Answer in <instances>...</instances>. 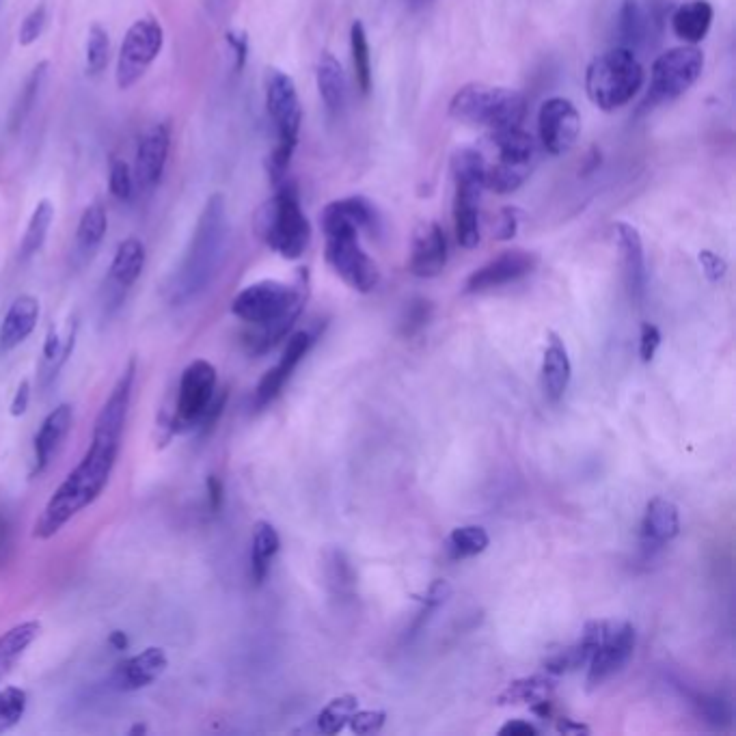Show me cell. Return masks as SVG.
<instances>
[{"label": "cell", "instance_id": "cell-61", "mask_svg": "<svg viewBox=\"0 0 736 736\" xmlns=\"http://www.w3.org/2000/svg\"><path fill=\"white\" fill-rule=\"evenodd\" d=\"M147 732V726H143V724H136L132 730H130V734H145Z\"/></svg>", "mask_w": 736, "mask_h": 736}, {"label": "cell", "instance_id": "cell-60", "mask_svg": "<svg viewBox=\"0 0 736 736\" xmlns=\"http://www.w3.org/2000/svg\"><path fill=\"white\" fill-rule=\"evenodd\" d=\"M404 5H406V9H408V11L419 13V11H424V9L432 7V5H434V0H404Z\"/></svg>", "mask_w": 736, "mask_h": 736}, {"label": "cell", "instance_id": "cell-4", "mask_svg": "<svg viewBox=\"0 0 736 736\" xmlns=\"http://www.w3.org/2000/svg\"><path fill=\"white\" fill-rule=\"evenodd\" d=\"M255 231L275 253L285 260H298L311 240L309 218L301 206L298 190L290 182H281L277 193L257 210Z\"/></svg>", "mask_w": 736, "mask_h": 736}, {"label": "cell", "instance_id": "cell-1", "mask_svg": "<svg viewBox=\"0 0 736 736\" xmlns=\"http://www.w3.org/2000/svg\"><path fill=\"white\" fill-rule=\"evenodd\" d=\"M121 452V436L93 430L91 445L76 469L54 490L46 508L33 527L35 540H50L70 523L78 512L89 508L111 480Z\"/></svg>", "mask_w": 736, "mask_h": 736}, {"label": "cell", "instance_id": "cell-18", "mask_svg": "<svg viewBox=\"0 0 736 736\" xmlns=\"http://www.w3.org/2000/svg\"><path fill=\"white\" fill-rule=\"evenodd\" d=\"M167 667V652L162 648L149 646L143 652L134 654V657L117 663L113 672V685L119 691H139L154 685L167 672Z\"/></svg>", "mask_w": 736, "mask_h": 736}, {"label": "cell", "instance_id": "cell-38", "mask_svg": "<svg viewBox=\"0 0 736 736\" xmlns=\"http://www.w3.org/2000/svg\"><path fill=\"white\" fill-rule=\"evenodd\" d=\"M350 52H352V67L354 80L363 95L372 89V57H370V42H367V33L363 22H354L350 29Z\"/></svg>", "mask_w": 736, "mask_h": 736}, {"label": "cell", "instance_id": "cell-28", "mask_svg": "<svg viewBox=\"0 0 736 736\" xmlns=\"http://www.w3.org/2000/svg\"><path fill=\"white\" fill-rule=\"evenodd\" d=\"M316 78H318V91L320 98L324 102L326 113L339 117L344 113L346 106V76L342 65L333 57L331 52H322V57L318 61V70H316Z\"/></svg>", "mask_w": 736, "mask_h": 736}, {"label": "cell", "instance_id": "cell-49", "mask_svg": "<svg viewBox=\"0 0 736 736\" xmlns=\"http://www.w3.org/2000/svg\"><path fill=\"white\" fill-rule=\"evenodd\" d=\"M331 557H333V560H331V570H333L331 583L337 585L339 594L352 592V588H354V575H352V568L346 562V555L342 551H333Z\"/></svg>", "mask_w": 736, "mask_h": 736}, {"label": "cell", "instance_id": "cell-22", "mask_svg": "<svg viewBox=\"0 0 736 736\" xmlns=\"http://www.w3.org/2000/svg\"><path fill=\"white\" fill-rule=\"evenodd\" d=\"M454 195V229L462 249H475L480 244V195L482 186L456 182Z\"/></svg>", "mask_w": 736, "mask_h": 736}, {"label": "cell", "instance_id": "cell-44", "mask_svg": "<svg viewBox=\"0 0 736 736\" xmlns=\"http://www.w3.org/2000/svg\"><path fill=\"white\" fill-rule=\"evenodd\" d=\"M46 24H48V7L46 3H39L37 7H33L29 13H26V18L20 24V31H18L20 46H33L37 39L44 35Z\"/></svg>", "mask_w": 736, "mask_h": 736}, {"label": "cell", "instance_id": "cell-54", "mask_svg": "<svg viewBox=\"0 0 736 736\" xmlns=\"http://www.w3.org/2000/svg\"><path fill=\"white\" fill-rule=\"evenodd\" d=\"M516 227H519V214H516L514 208H506L501 214L497 238L499 240H512L516 236Z\"/></svg>", "mask_w": 736, "mask_h": 736}, {"label": "cell", "instance_id": "cell-37", "mask_svg": "<svg viewBox=\"0 0 736 736\" xmlns=\"http://www.w3.org/2000/svg\"><path fill=\"white\" fill-rule=\"evenodd\" d=\"M490 538L486 529L480 525H465L456 527L447 538V557L449 560H467V557H475L488 549Z\"/></svg>", "mask_w": 736, "mask_h": 736}, {"label": "cell", "instance_id": "cell-32", "mask_svg": "<svg viewBox=\"0 0 736 736\" xmlns=\"http://www.w3.org/2000/svg\"><path fill=\"white\" fill-rule=\"evenodd\" d=\"M555 691V678H551V674L547 676H527V678H519L510 683L506 689H503L497 695V704L499 706H516V704H534L538 700L551 698V693Z\"/></svg>", "mask_w": 736, "mask_h": 736}, {"label": "cell", "instance_id": "cell-50", "mask_svg": "<svg viewBox=\"0 0 736 736\" xmlns=\"http://www.w3.org/2000/svg\"><path fill=\"white\" fill-rule=\"evenodd\" d=\"M661 346V331L657 326L644 322L642 324V335H639V357H642L644 363H650L654 359Z\"/></svg>", "mask_w": 736, "mask_h": 736}, {"label": "cell", "instance_id": "cell-12", "mask_svg": "<svg viewBox=\"0 0 736 736\" xmlns=\"http://www.w3.org/2000/svg\"><path fill=\"white\" fill-rule=\"evenodd\" d=\"M704 70V54L695 46L672 48L654 61L650 72L652 102L676 100L689 91Z\"/></svg>", "mask_w": 736, "mask_h": 736}, {"label": "cell", "instance_id": "cell-8", "mask_svg": "<svg viewBox=\"0 0 736 736\" xmlns=\"http://www.w3.org/2000/svg\"><path fill=\"white\" fill-rule=\"evenodd\" d=\"M486 145L490 156L495 160H486L484 156V190L497 195H510L519 190L529 177L531 169L536 165L538 147L534 136L516 128L493 130L486 136Z\"/></svg>", "mask_w": 736, "mask_h": 736}, {"label": "cell", "instance_id": "cell-14", "mask_svg": "<svg viewBox=\"0 0 736 736\" xmlns=\"http://www.w3.org/2000/svg\"><path fill=\"white\" fill-rule=\"evenodd\" d=\"M536 266H538V257L534 253L523 251V249L503 251L497 257H493L490 262H486L482 268L471 272L465 283V292L480 294V292L501 288V285L514 283V281L531 275Z\"/></svg>", "mask_w": 736, "mask_h": 736}, {"label": "cell", "instance_id": "cell-9", "mask_svg": "<svg viewBox=\"0 0 736 736\" xmlns=\"http://www.w3.org/2000/svg\"><path fill=\"white\" fill-rule=\"evenodd\" d=\"M527 100L521 91L508 87H490L482 83L465 85L449 102V115L469 126L490 130L516 128L523 124Z\"/></svg>", "mask_w": 736, "mask_h": 736}, {"label": "cell", "instance_id": "cell-29", "mask_svg": "<svg viewBox=\"0 0 736 736\" xmlns=\"http://www.w3.org/2000/svg\"><path fill=\"white\" fill-rule=\"evenodd\" d=\"M715 11L711 3L706 0H691L683 7H678L672 16V29L678 39H683L685 44H698L706 37L708 29L713 24Z\"/></svg>", "mask_w": 736, "mask_h": 736}, {"label": "cell", "instance_id": "cell-11", "mask_svg": "<svg viewBox=\"0 0 736 736\" xmlns=\"http://www.w3.org/2000/svg\"><path fill=\"white\" fill-rule=\"evenodd\" d=\"M165 46V29L156 18H141L136 20L126 37L121 42L119 57H117V87L130 89L139 83L145 72L158 59V54Z\"/></svg>", "mask_w": 736, "mask_h": 736}, {"label": "cell", "instance_id": "cell-33", "mask_svg": "<svg viewBox=\"0 0 736 736\" xmlns=\"http://www.w3.org/2000/svg\"><path fill=\"white\" fill-rule=\"evenodd\" d=\"M42 633V622L29 620L11 626L7 633L0 635V676L16 663L35 639Z\"/></svg>", "mask_w": 736, "mask_h": 736}, {"label": "cell", "instance_id": "cell-7", "mask_svg": "<svg viewBox=\"0 0 736 736\" xmlns=\"http://www.w3.org/2000/svg\"><path fill=\"white\" fill-rule=\"evenodd\" d=\"M266 108L277 130V147L268 158V173L275 186L285 180L290 169L294 149L298 145V134L303 126V106L294 80L281 72L270 70L266 78Z\"/></svg>", "mask_w": 736, "mask_h": 736}, {"label": "cell", "instance_id": "cell-56", "mask_svg": "<svg viewBox=\"0 0 736 736\" xmlns=\"http://www.w3.org/2000/svg\"><path fill=\"white\" fill-rule=\"evenodd\" d=\"M501 736H536L538 728L534 724H529L525 719H510L508 724H503L499 728Z\"/></svg>", "mask_w": 736, "mask_h": 736}, {"label": "cell", "instance_id": "cell-43", "mask_svg": "<svg viewBox=\"0 0 736 736\" xmlns=\"http://www.w3.org/2000/svg\"><path fill=\"white\" fill-rule=\"evenodd\" d=\"M108 190L119 201H130L134 195V175L126 160L111 158L108 165Z\"/></svg>", "mask_w": 736, "mask_h": 736}, {"label": "cell", "instance_id": "cell-53", "mask_svg": "<svg viewBox=\"0 0 736 736\" xmlns=\"http://www.w3.org/2000/svg\"><path fill=\"white\" fill-rule=\"evenodd\" d=\"M29 404H31V383L24 378L11 400V411H9L11 417H22L26 411H29Z\"/></svg>", "mask_w": 736, "mask_h": 736}, {"label": "cell", "instance_id": "cell-47", "mask_svg": "<svg viewBox=\"0 0 736 736\" xmlns=\"http://www.w3.org/2000/svg\"><path fill=\"white\" fill-rule=\"evenodd\" d=\"M449 596H452V585H449L445 579L432 581L426 596L421 598V601H424V611H421V618H419L417 626H421V622L428 620L432 611H436L441 605H445Z\"/></svg>", "mask_w": 736, "mask_h": 736}, {"label": "cell", "instance_id": "cell-24", "mask_svg": "<svg viewBox=\"0 0 736 736\" xmlns=\"http://www.w3.org/2000/svg\"><path fill=\"white\" fill-rule=\"evenodd\" d=\"M74 411L70 404H59L54 411L44 419L42 428L35 434V467L33 475L44 473V469L50 465V460L57 452L59 445L65 441L67 432L72 428Z\"/></svg>", "mask_w": 736, "mask_h": 736}, {"label": "cell", "instance_id": "cell-55", "mask_svg": "<svg viewBox=\"0 0 736 736\" xmlns=\"http://www.w3.org/2000/svg\"><path fill=\"white\" fill-rule=\"evenodd\" d=\"M206 486H208V503H210V510H212L214 514H218V512H221V508H223V501H225L223 482L218 480L216 475H208Z\"/></svg>", "mask_w": 736, "mask_h": 736}, {"label": "cell", "instance_id": "cell-41", "mask_svg": "<svg viewBox=\"0 0 736 736\" xmlns=\"http://www.w3.org/2000/svg\"><path fill=\"white\" fill-rule=\"evenodd\" d=\"M588 663H590L588 648H585L581 642H577V644L560 648L553 654H549V657L544 659L542 667H544V672L551 676H562V674L577 672L579 667H585Z\"/></svg>", "mask_w": 736, "mask_h": 736}, {"label": "cell", "instance_id": "cell-31", "mask_svg": "<svg viewBox=\"0 0 736 736\" xmlns=\"http://www.w3.org/2000/svg\"><path fill=\"white\" fill-rule=\"evenodd\" d=\"M650 18L639 0H622L618 9V37L620 46L635 52L648 39Z\"/></svg>", "mask_w": 736, "mask_h": 736}, {"label": "cell", "instance_id": "cell-51", "mask_svg": "<svg viewBox=\"0 0 736 736\" xmlns=\"http://www.w3.org/2000/svg\"><path fill=\"white\" fill-rule=\"evenodd\" d=\"M225 42L229 44L231 52H234V67L236 72L244 70V65H247V59H249V37L247 33H240V31H229L225 35Z\"/></svg>", "mask_w": 736, "mask_h": 736}, {"label": "cell", "instance_id": "cell-25", "mask_svg": "<svg viewBox=\"0 0 736 736\" xmlns=\"http://www.w3.org/2000/svg\"><path fill=\"white\" fill-rule=\"evenodd\" d=\"M572 378V365L562 337L549 331V344L542 359V389L551 402H560L568 391Z\"/></svg>", "mask_w": 736, "mask_h": 736}, {"label": "cell", "instance_id": "cell-59", "mask_svg": "<svg viewBox=\"0 0 736 736\" xmlns=\"http://www.w3.org/2000/svg\"><path fill=\"white\" fill-rule=\"evenodd\" d=\"M108 644H111L115 650H128L130 639L124 631H113L111 635H108Z\"/></svg>", "mask_w": 736, "mask_h": 736}, {"label": "cell", "instance_id": "cell-17", "mask_svg": "<svg viewBox=\"0 0 736 736\" xmlns=\"http://www.w3.org/2000/svg\"><path fill=\"white\" fill-rule=\"evenodd\" d=\"M311 344H313V335L307 333V331H298V333L290 335L288 344H285L281 361L275 367H270V370L262 376L260 383H257V389H255V406L257 408H264L277 398V395L283 389V385L288 383L290 376L294 374L298 363H301L307 357V352L311 350Z\"/></svg>", "mask_w": 736, "mask_h": 736}, {"label": "cell", "instance_id": "cell-30", "mask_svg": "<svg viewBox=\"0 0 736 736\" xmlns=\"http://www.w3.org/2000/svg\"><path fill=\"white\" fill-rule=\"evenodd\" d=\"M281 540L277 529L268 521H257L253 527V547H251V577L255 585H262L270 572V562L279 553Z\"/></svg>", "mask_w": 736, "mask_h": 736}, {"label": "cell", "instance_id": "cell-20", "mask_svg": "<svg viewBox=\"0 0 736 736\" xmlns=\"http://www.w3.org/2000/svg\"><path fill=\"white\" fill-rule=\"evenodd\" d=\"M447 264V240L439 223H426L415 231L411 260H408V270L415 277L430 279L441 275Z\"/></svg>", "mask_w": 736, "mask_h": 736}, {"label": "cell", "instance_id": "cell-19", "mask_svg": "<svg viewBox=\"0 0 736 736\" xmlns=\"http://www.w3.org/2000/svg\"><path fill=\"white\" fill-rule=\"evenodd\" d=\"M616 240L618 249L622 255V270H624V283L629 290L631 301L639 305L646 296V283H648V272H646V255H644V242L639 231L629 223H618L616 225Z\"/></svg>", "mask_w": 736, "mask_h": 736}, {"label": "cell", "instance_id": "cell-45", "mask_svg": "<svg viewBox=\"0 0 736 736\" xmlns=\"http://www.w3.org/2000/svg\"><path fill=\"white\" fill-rule=\"evenodd\" d=\"M430 316H432V305L424 301V298H417V301H413L406 307V313L402 318V333L406 337L417 335L430 322Z\"/></svg>", "mask_w": 736, "mask_h": 736}, {"label": "cell", "instance_id": "cell-36", "mask_svg": "<svg viewBox=\"0 0 736 736\" xmlns=\"http://www.w3.org/2000/svg\"><path fill=\"white\" fill-rule=\"evenodd\" d=\"M106 229H108L106 210L102 203L95 201L83 210V214H80L78 229H76L78 249L83 253H93L102 244L106 236Z\"/></svg>", "mask_w": 736, "mask_h": 736}, {"label": "cell", "instance_id": "cell-46", "mask_svg": "<svg viewBox=\"0 0 736 736\" xmlns=\"http://www.w3.org/2000/svg\"><path fill=\"white\" fill-rule=\"evenodd\" d=\"M698 706L708 724L715 728H724L730 724V706L726 700L717 698V695H698Z\"/></svg>", "mask_w": 736, "mask_h": 736}, {"label": "cell", "instance_id": "cell-58", "mask_svg": "<svg viewBox=\"0 0 736 736\" xmlns=\"http://www.w3.org/2000/svg\"><path fill=\"white\" fill-rule=\"evenodd\" d=\"M557 732L564 736H581V734H590V728L570 717H562L560 721H557Z\"/></svg>", "mask_w": 736, "mask_h": 736}, {"label": "cell", "instance_id": "cell-21", "mask_svg": "<svg viewBox=\"0 0 736 736\" xmlns=\"http://www.w3.org/2000/svg\"><path fill=\"white\" fill-rule=\"evenodd\" d=\"M134 378H136V361L130 359L126 370L121 372V376L117 378V383L108 395V400L104 402V406L100 408L98 417H95L93 430H104L121 436L124 434V426L128 419V411H130V402H132V387H134Z\"/></svg>", "mask_w": 736, "mask_h": 736}, {"label": "cell", "instance_id": "cell-5", "mask_svg": "<svg viewBox=\"0 0 736 736\" xmlns=\"http://www.w3.org/2000/svg\"><path fill=\"white\" fill-rule=\"evenodd\" d=\"M320 223L326 236V262L335 270V275L352 290L361 294L372 292L380 281V270L372 257L361 249L359 229L333 203L322 210Z\"/></svg>", "mask_w": 736, "mask_h": 736}, {"label": "cell", "instance_id": "cell-39", "mask_svg": "<svg viewBox=\"0 0 736 736\" xmlns=\"http://www.w3.org/2000/svg\"><path fill=\"white\" fill-rule=\"evenodd\" d=\"M359 708V700L357 695H339V698H333L329 704H326L322 711L318 713L316 717V728L322 732V734H339L346 726L348 721L352 717V713L357 711Z\"/></svg>", "mask_w": 736, "mask_h": 736}, {"label": "cell", "instance_id": "cell-42", "mask_svg": "<svg viewBox=\"0 0 736 736\" xmlns=\"http://www.w3.org/2000/svg\"><path fill=\"white\" fill-rule=\"evenodd\" d=\"M29 706V695L20 687H5L0 691V732H7L20 724Z\"/></svg>", "mask_w": 736, "mask_h": 736}, {"label": "cell", "instance_id": "cell-35", "mask_svg": "<svg viewBox=\"0 0 736 736\" xmlns=\"http://www.w3.org/2000/svg\"><path fill=\"white\" fill-rule=\"evenodd\" d=\"M48 72H50V63L48 61H39L33 67V70H31L29 78H26L24 87L20 89V95H18L16 104H13V108H11V117H9V128L11 130L22 128L24 121L29 119V115L33 111V106L39 100V93H42V87L46 83Z\"/></svg>", "mask_w": 736, "mask_h": 736}, {"label": "cell", "instance_id": "cell-15", "mask_svg": "<svg viewBox=\"0 0 736 736\" xmlns=\"http://www.w3.org/2000/svg\"><path fill=\"white\" fill-rule=\"evenodd\" d=\"M171 149V124L169 121H158L149 128L136 147V165H134V182L145 190H152L160 184L162 175L167 169Z\"/></svg>", "mask_w": 736, "mask_h": 736}, {"label": "cell", "instance_id": "cell-27", "mask_svg": "<svg viewBox=\"0 0 736 736\" xmlns=\"http://www.w3.org/2000/svg\"><path fill=\"white\" fill-rule=\"evenodd\" d=\"M145 260H147L145 244L139 238H126L124 242H119V247L115 251L108 279H111V283L119 292L130 290L132 285L139 281L145 268Z\"/></svg>", "mask_w": 736, "mask_h": 736}, {"label": "cell", "instance_id": "cell-10", "mask_svg": "<svg viewBox=\"0 0 736 736\" xmlns=\"http://www.w3.org/2000/svg\"><path fill=\"white\" fill-rule=\"evenodd\" d=\"M216 367L206 361L197 359L182 372L180 387H177L175 415L171 419L173 434H186L199 430L203 417L208 413V406L216 395Z\"/></svg>", "mask_w": 736, "mask_h": 736}, {"label": "cell", "instance_id": "cell-16", "mask_svg": "<svg viewBox=\"0 0 736 736\" xmlns=\"http://www.w3.org/2000/svg\"><path fill=\"white\" fill-rule=\"evenodd\" d=\"M633 650L635 626L631 622H618L588 663V685L592 689L601 687L611 676L622 672V667L633 657Z\"/></svg>", "mask_w": 736, "mask_h": 736}, {"label": "cell", "instance_id": "cell-13", "mask_svg": "<svg viewBox=\"0 0 736 736\" xmlns=\"http://www.w3.org/2000/svg\"><path fill=\"white\" fill-rule=\"evenodd\" d=\"M540 143L553 156L570 152L581 132V117L575 104L566 98H551L540 106L538 113Z\"/></svg>", "mask_w": 736, "mask_h": 736}, {"label": "cell", "instance_id": "cell-26", "mask_svg": "<svg viewBox=\"0 0 736 736\" xmlns=\"http://www.w3.org/2000/svg\"><path fill=\"white\" fill-rule=\"evenodd\" d=\"M39 320V301L35 296L22 294L13 301L0 324V348L13 350L29 337Z\"/></svg>", "mask_w": 736, "mask_h": 736}, {"label": "cell", "instance_id": "cell-57", "mask_svg": "<svg viewBox=\"0 0 736 736\" xmlns=\"http://www.w3.org/2000/svg\"><path fill=\"white\" fill-rule=\"evenodd\" d=\"M9 549H11V523L5 510H0V566L7 562Z\"/></svg>", "mask_w": 736, "mask_h": 736}, {"label": "cell", "instance_id": "cell-6", "mask_svg": "<svg viewBox=\"0 0 736 736\" xmlns=\"http://www.w3.org/2000/svg\"><path fill=\"white\" fill-rule=\"evenodd\" d=\"M644 87V67L629 48H611L585 70V91L601 111H618L629 104Z\"/></svg>", "mask_w": 736, "mask_h": 736}, {"label": "cell", "instance_id": "cell-34", "mask_svg": "<svg viewBox=\"0 0 736 736\" xmlns=\"http://www.w3.org/2000/svg\"><path fill=\"white\" fill-rule=\"evenodd\" d=\"M52 221H54V206L50 199H42L35 206L31 218H29V225H26V231H24V238L20 242V253L18 257L22 262H29L33 255H37L39 251H42L44 242L48 238V231L52 227Z\"/></svg>", "mask_w": 736, "mask_h": 736}, {"label": "cell", "instance_id": "cell-40", "mask_svg": "<svg viewBox=\"0 0 736 736\" xmlns=\"http://www.w3.org/2000/svg\"><path fill=\"white\" fill-rule=\"evenodd\" d=\"M111 61V37L102 24H91L85 44V67L89 76H100Z\"/></svg>", "mask_w": 736, "mask_h": 736}, {"label": "cell", "instance_id": "cell-3", "mask_svg": "<svg viewBox=\"0 0 736 736\" xmlns=\"http://www.w3.org/2000/svg\"><path fill=\"white\" fill-rule=\"evenodd\" d=\"M229 238V216L227 201L221 193L208 197L203 206L195 234L188 242L180 270L173 279L175 298H193L212 283L214 275L221 268L223 255Z\"/></svg>", "mask_w": 736, "mask_h": 736}, {"label": "cell", "instance_id": "cell-2", "mask_svg": "<svg viewBox=\"0 0 736 736\" xmlns=\"http://www.w3.org/2000/svg\"><path fill=\"white\" fill-rule=\"evenodd\" d=\"M307 301V285L301 281L288 285L275 279H264L240 290L231 303V313L242 322L260 326L262 333L253 339V352L260 354L277 346L303 313Z\"/></svg>", "mask_w": 736, "mask_h": 736}, {"label": "cell", "instance_id": "cell-63", "mask_svg": "<svg viewBox=\"0 0 736 736\" xmlns=\"http://www.w3.org/2000/svg\"><path fill=\"white\" fill-rule=\"evenodd\" d=\"M0 3H3V0H0Z\"/></svg>", "mask_w": 736, "mask_h": 736}, {"label": "cell", "instance_id": "cell-48", "mask_svg": "<svg viewBox=\"0 0 736 736\" xmlns=\"http://www.w3.org/2000/svg\"><path fill=\"white\" fill-rule=\"evenodd\" d=\"M385 719H387V713L383 711H354L348 726L354 734H374L378 732L380 728L385 726Z\"/></svg>", "mask_w": 736, "mask_h": 736}, {"label": "cell", "instance_id": "cell-23", "mask_svg": "<svg viewBox=\"0 0 736 736\" xmlns=\"http://www.w3.org/2000/svg\"><path fill=\"white\" fill-rule=\"evenodd\" d=\"M680 534V514L676 503L654 497L646 506L642 521V542L646 549H661Z\"/></svg>", "mask_w": 736, "mask_h": 736}, {"label": "cell", "instance_id": "cell-62", "mask_svg": "<svg viewBox=\"0 0 736 736\" xmlns=\"http://www.w3.org/2000/svg\"><path fill=\"white\" fill-rule=\"evenodd\" d=\"M214 3H218V0H214Z\"/></svg>", "mask_w": 736, "mask_h": 736}, {"label": "cell", "instance_id": "cell-52", "mask_svg": "<svg viewBox=\"0 0 736 736\" xmlns=\"http://www.w3.org/2000/svg\"><path fill=\"white\" fill-rule=\"evenodd\" d=\"M700 266H702V270H704V275H706L708 279H711L713 283H717V281L724 279V277H726V272H728V264H726L724 257H719V255H717V253H713V251H702V253H700Z\"/></svg>", "mask_w": 736, "mask_h": 736}]
</instances>
